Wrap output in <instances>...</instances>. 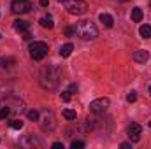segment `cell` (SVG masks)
I'll return each mask as SVG.
<instances>
[{
  "mask_svg": "<svg viewBox=\"0 0 151 149\" xmlns=\"http://www.w3.org/2000/svg\"><path fill=\"white\" fill-rule=\"evenodd\" d=\"M60 79H62V69L56 65H47L39 74V82L44 90H55L60 84Z\"/></svg>",
  "mask_w": 151,
  "mask_h": 149,
  "instance_id": "1",
  "label": "cell"
},
{
  "mask_svg": "<svg viewBox=\"0 0 151 149\" xmlns=\"http://www.w3.org/2000/svg\"><path fill=\"white\" fill-rule=\"evenodd\" d=\"M77 35L83 39V40H93V39L99 37V28L91 23V21H81L76 28Z\"/></svg>",
  "mask_w": 151,
  "mask_h": 149,
  "instance_id": "2",
  "label": "cell"
},
{
  "mask_svg": "<svg viewBox=\"0 0 151 149\" xmlns=\"http://www.w3.org/2000/svg\"><path fill=\"white\" fill-rule=\"evenodd\" d=\"M65 9H67L69 14L81 16L88 11V4L84 0H65Z\"/></svg>",
  "mask_w": 151,
  "mask_h": 149,
  "instance_id": "3",
  "label": "cell"
},
{
  "mask_svg": "<svg viewBox=\"0 0 151 149\" xmlns=\"http://www.w3.org/2000/svg\"><path fill=\"white\" fill-rule=\"evenodd\" d=\"M30 56L35 60V62H40V60H44L46 56H47V44L46 42H32L30 44Z\"/></svg>",
  "mask_w": 151,
  "mask_h": 149,
  "instance_id": "4",
  "label": "cell"
},
{
  "mask_svg": "<svg viewBox=\"0 0 151 149\" xmlns=\"http://www.w3.org/2000/svg\"><path fill=\"white\" fill-rule=\"evenodd\" d=\"M11 11L14 14H27L32 11V2L30 0H12Z\"/></svg>",
  "mask_w": 151,
  "mask_h": 149,
  "instance_id": "5",
  "label": "cell"
},
{
  "mask_svg": "<svg viewBox=\"0 0 151 149\" xmlns=\"http://www.w3.org/2000/svg\"><path fill=\"white\" fill-rule=\"evenodd\" d=\"M109 105H111V100L106 98V97H102V98H97V100H93L90 104V111L93 112V114H104V112L107 111Z\"/></svg>",
  "mask_w": 151,
  "mask_h": 149,
  "instance_id": "6",
  "label": "cell"
},
{
  "mask_svg": "<svg viewBox=\"0 0 151 149\" xmlns=\"http://www.w3.org/2000/svg\"><path fill=\"white\" fill-rule=\"evenodd\" d=\"M141 133H142V126L137 125V123H132L128 126V139L132 142H139L141 140Z\"/></svg>",
  "mask_w": 151,
  "mask_h": 149,
  "instance_id": "7",
  "label": "cell"
},
{
  "mask_svg": "<svg viewBox=\"0 0 151 149\" xmlns=\"http://www.w3.org/2000/svg\"><path fill=\"white\" fill-rule=\"evenodd\" d=\"M55 126H56V121H55L53 112H46L44 117H42V128L47 130V132H51V130H55Z\"/></svg>",
  "mask_w": 151,
  "mask_h": 149,
  "instance_id": "8",
  "label": "cell"
},
{
  "mask_svg": "<svg viewBox=\"0 0 151 149\" xmlns=\"http://www.w3.org/2000/svg\"><path fill=\"white\" fill-rule=\"evenodd\" d=\"M21 146H23V148H40L42 142L39 140L35 135H27V137L21 140Z\"/></svg>",
  "mask_w": 151,
  "mask_h": 149,
  "instance_id": "9",
  "label": "cell"
},
{
  "mask_svg": "<svg viewBox=\"0 0 151 149\" xmlns=\"http://www.w3.org/2000/svg\"><path fill=\"white\" fill-rule=\"evenodd\" d=\"M132 58H134V62H137V63H146V62L150 60V53L144 51V49H137Z\"/></svg>",
  "mask_w": 151,
  "mask_h": 149,
  "instance_id": "10",
  "label": "cell"
},
{
  "mask_svg": "<svg viewBox=\"0 0 151 149\" xmlns=\"http://www.w3.org/2000/svg\"><path fill=\"white\" fill-rule=\"evenodd\" d=\"M12 27H14V30H16V32H19V34H21V32H25V30H28V27H30V23H28V21H25V19H16Z\"/></svg>",
  "mask_w": 151,
  "mask_h": 149,
  "instance_id": "11",
  "label": "cell"
},
{
  "mask_svg": "<svg viewBox=\"0 0 151 149\" xmlns=\"http://www.w3.org/2000/svg\"><path fill=\"white\" fill-rule=\"evenodd\" d=\"M72 51H74V46H72L70 42H67V44H63V46L60 47V56H62V58H69V56L72 54Z\"/></svg>",
  "mask_w": 151,
  "mask_h": 149,
  "instance_id": "12",
  "label": "cell"
},
{
  "mask_svg": "<svg viewBox=\"0 0 151 149\" xmlns=\"http://www.w3.org/2000/svg\"><path fill=\"white\" fill-rule=\"evenodd\" d=\"M100 21L104 23V27H107V28H111L114 25V19H113V16L111 14H107V12H102L100 14Z\"/></svg>",
  "mask_w": 151,
  "mask_h": 149,
  "instance_id": "13",
  "label": "cell"
},
{
  "mask_svg": "<svg viewBox=\"0 0 151 149\" xmlns=\"http://www.w3.org/2000/svg\"><path fill=\"white\" fill-rule=\"evenodd\" d=\"M142 18H144L142 9H141V7H134V9H132V21L139 23V21H142Z\"/></svg>",
  "mask_w": 151,
  "mask_h": 149,
  "instance_id": "14",
  "label": "cell"
},
{
  "mask_svg": "<svg viewBox=\"0 0 151 149\" xmlns=\"http://www.w3.org/2000/svg\"><path fill=\"white\" fill-rule=\"evenodd\" d=\"M39 23H40V27H42V28H47V30H51V28L55 27V23H53V18H51V16H44Z\"/></svg>",
  "mask_w": 151,
  "mask_h": 149,
  "instance_id": "15",
  "label": "cell"
},
{
  "mask_svg": "<svg viewBox=\"0 0 151 149\" xmlns=\"http://www.w3.org/2000/svg\"><path fill=\"white\" fill-rule=\"evenodd\" d=\"M139 34H141L142 39H150L151 37V25H142L139 28Z\"/></svg>",
  "mask_w": 151,
  "mask_h": 149,
  "instance_id": "16",
  "label": "cell"
},
{
  "mask_svg": "<svg viewBox=\"0 0 151 149\" xmlns=\"http://www.w3.org/2000/svg\"><path fill=\"white\" fill-rule=\"evenodd\" d=\"M14 63H16L14 58H0V65H2L4 69H11Z\"/></svg>",
  "mask_w": 151,
  "mask_h": 149,
  "instance_id": "17",
  "label": "cell"
},
{
  "mask_svg": "<svg viewBox=\"0 0 151 149\" xmlns=\"http://www.w3.org/2000/svg\"><path fill=\"white\" fill-rule=\"evenodd\" d=\"M63 117H65V119H69V121H76L77 112L72 111V109H65V111H63Z\"/></svg>",
  "mask_w": 151,
  "mask_h": 149,
  "instance_id": "18",
  "label": "cell"
},
{
  "mask_svg": "<svg viewBox=\"0 0 151 149\" xmlns=\"http://www.w3.org/2000/svg\"><path fill=\"white\" fill-rule=\"evenodd\" d=\"M9 125H11V128H14V130H21V128H23V121H21V119H12V121H9Z\"/></svg>",
  "mask_w": 151,
  "mask_h": 149,
  "instance_id": "19",
  "label": "cell"
},
{
  "mask_svg": "<svg viewBox=\"0 0 151 149\" xmlns=\"http://www.w3.org/2000/svg\"><path fill=\"white\" fill-rule=\"evenodd\" d=\"M27 116H28V119H30V121H39V111H35V109L28 111V112H27Z\"/></svg>",
  "mask_w": 151,
  "mask_h": 149,
  "instance_id": "20",
  "label": "cell"
},
{
  "mask_svg": "<svg viewBox=\"0 0 151 149\" xmlns=\"http://www.w3.org/2000/svg\"><path fill=\"white\" fill-rule=\"evenodd\" d=\"M9 116H11V109H9L7 105L0 109V119H5V117H9Z\"/></svg>",
  "mask_w": 151,
  "mask_h": 149,
  "instance_id": "21",
  "label": "cell"
},
{
  "mask_svg": "<svg viewBox=\"0 0 151 149\" xmlns=\"http://www.w3.org/2000/svg\"><path fill=\"white\" fill-rule=\"evenodd\" d=\"M70 148L72 149H83L84 148V142H83V140H72V142H70Z\"/></svg>",
  "mask_w": 151,
  "mask_h": 149,
  "instance_id": "22",
  "label": "cell"
},
{
  "mask_svg": "<svg viewBox=\"0 0 151 149\" xmlns=\"http://www.w3.org/2000/svg\"><path fill=\"white\" fill-rule=\"evenodd\" d=\"M127 100H128L130 104H132V102H135V100H137V93H135V91H130V93L127 95Z\"/></svg>",
  "mask_w": 151,
  "mask_h": 149,
  "instance_id": "23",
  "label": "cell"
},
{
  "mask_svg": "<svg viewBox=\"0 0 151 149\" xmlns=\"http://www.w3.org/2000/svg\"><path fill=\"white\" fill-rule=\"evenodd\" d=\"M63 34H65L67 37H72V35L76 34V28H72V27H67V28L63 30Z\"/></svg>",
  "mask_w": 151,
  "mask_h": 149,
  "instance_id": "24",
  "label": "cell"
},
{
  "mask_svg": "<svg viewBox=\"0 0 151 149\" xmlns=\"http://www.w3.org/2000/svg\"><path fill=\"white\" fill-rule=\"evenodd\" d=\"M62 100L63 102H69L70 100V91L67 90V91H62Z\"/></svg>",
  "mask_w": 151,
  "mask_h": 149,
  "instance_id": "25",
  "label": "cell"
},
{
  "mask_svg": "<svg viewBox=\"0 0 151 149\" xmlns=\"http://www.w3.org/2000/svg\"><path fill=\"white\" fill-rule=\"evenodd\" d=\"M21 35H23V40H30V39H32V34H30L28 30H25V32H21Z\"/></svg>",
  "mask_w": 151,
  "mask_h": 149,
  "instance_id": "26",
  "label": "cell"
},
{
  "mask_svg": "<svg viewBox=\"0 0 151 149\" xmlns=\"http://www.w3.org/2000/svg\"><path fill=\"white\" fill-rule=\"evenodd\" d=\"M53 149H63V144L62 142H55L53 144Z\"/></svg>",
  "mask_w": 151,
  "mask_h": 149,
  "instance_id": "27",
  "label": "cell"
},
{
  "mask_svg": "<svg viewBox=\"0 0 151 149\" xmlns=\"http://www.w3.org/2000/svg\"><path fill=\"white\" fill-rule=\"evenodd\" d=\"M69 91H70V93H76V91H77V84H70Z\"/></svg>",
  "mask_w": 151,
  "mask_h": 149,
  "instance_id": "28",
  "label": "cell"
},
{
  "mask_svg": "<svg viewBox=\"0 0 151 149\" xmlns=\"http://www.w3.org/2000/svg\"><path fill=\"white\" fill-rule=\"evenodd\" d=\"M132 148V144H128V142H123L121 144V149H130Z\"/></svg>",
  "mask_w": 151,
  "mask_h": 149,
  "instance_id": "29",
  "label": "cell"
},
{
  "mask_svg": "<svg viewBox=\"0 0 151 149\" xmlns=\"http://www.w3.org/2000/svg\"><path fill=\"white\" fill-rule=\"evenodd\" d=\"M39 4H40L42 7H47V4H49V0H39Z\"/></svg>",
  "mask_w": 151,
  "mask_h": 149,
  "instance_id": "30",
  "label": "cell"
},
{
  "mask_svg": "<svg viewBox=\"0 0 151 149\" xmlns=\"http://www.w3.org/2000/svg\"><path fill=\"white\" fill-rule=\"evenodd\" d=\"M119 2H128V0H119Z\"/></svg>",
  "mask_w": 151,
  "mask_h": 149,
  "instance_id": "31",
  "label": "cell"
},
{
  "mask_svg": "<svg viewBox=\"0 0 151 149\" xmlns=\"http://www.w3.org/2000/svg\"><path fill=\"white\" fill-rule=\"evenodd\" d=\"M150 95H151V86H150Z\"/></svg>",
  "mask_w": 151,
  "mask_h": 149,
  "instance_id": "32",
  "label": "cell"
},
{
  "mask_svg": "<svg viewBox=\"0 0 151 149\" xmlns=\"http://www.w3.org/2000/svg\"><path fill=\"white\" fill-rule=\"evenodd\" d=\"M58 2H65V0H58Z\"/></svg>",
  "mask_w": 151,
  "mask_h": 149,
  "instance_id": "33",
  "label": "cell"
},
{
  "mask_svg": "<svg viewBox=\"0 0 151 149\" xmlns=\"http://www.w3.org/2000/svg\"><path fill=\"white\" fill-rule=\"evenodd\" d=\"M150 128H151V121H150Z\"/></svg>",
  "mask_w": 151,
  "mask_h": 149,
  "instance_id": "34",
  "label": "cell"
},
{
  "mask_svg": "<svg viewBox=\"0 0 151 149\" xmlns=\"http://www.w3.org/2000/svg\"><path fill=\"white\" fill-rule=\"evenodd\" d=\"M150 7H151V0H150Z\"/></svg>",
  "mask_w": 151,
  "mask_h": 149,
  "instance_id": "35",
  "label": "cell"
}]
</instances>
